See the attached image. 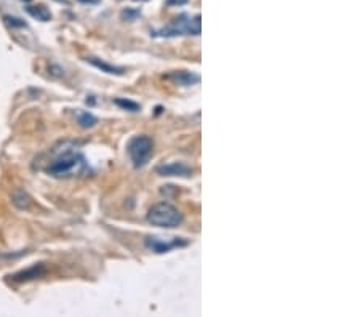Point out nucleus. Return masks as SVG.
I'll list each match as a JSON object with an SVG mask.
<instances>
[{
  "label": "nucleus",
  "instance_id": "9d476101",
  "mask_svg": "<svg viewBox=\"0 0 360 317\" xmlns=\"http://www.w3.org/2000/svg\"><path fill=\"white\" fill-rule=\"evenodd\" d=\"M26 11L29 13V15H31L34 20H37V21L45 23V21H50V20H51V13H50V10H48L45 5L27 7V8H26Z\"/></svg>",
  "mask_w": 360,
  "mask_h": 317
},
{
  "label": "nucleus",
  "instance_id": "6e6552de",
  "mask_svg": "<svg viewBox=\"0 0 360 317\" xmlns=\"http://www.w3.org/2000/svg\"><path fill=\"white\" fill-rule=\"evenodd\" d=\"M168 79H172L175 84L178 85H183V87H189V85H196L200 82V76L199 74H194L189 71H176L172 72L168 76Z\"/></svg>",
  "mask_w": 360,
  "mask_h": 317
},
{
  "label": "nucleus",
  "instance_id": "a211bd4d",
  "mask_svg": "<svg viewBox=\"0 0 360 317\" xmlns=\"http://www.w3.org/2000/svg\"><path fill=\"white\" fill-rule=\"evenodd\" d=\"M136 2H138V0H136ZM140 2H147V0H140Z\"/></svg>",
  "mask_w": 360,
  "mask_h": 317
},
{
  "label": "nucleus",
  "instance_id": "f8f14e48",
  "mask_svg": "<svg viewBox=\"0 0 360 317\" xmlns=\"http://www.w3.org/2000/svg\"><path fill=\"white\" fill-rule=\"evenodd\" d=\"M75 119H77V122L80 123V127H84V128H88V127H93L96 122V117L91 114V113H88V111H82V109H77L75 111Z\"/></svg>",
  "mask_w": 360,
  "mask_h": 317
},
{
  "label": "nucleus",
  "instance_id": "2eb2a0df",
  "mask_svg": "<svg viewBox=\"0 0 360 317\" xmlns=\"http://www.w3.org/2000/svg\"><path fill=\"white\" fill-rule=\"evenodd\" d=\"M4 21H5L8 26H11V27H26V26H27L23 20L15 18V16H4Z\"/></svg>",
  "mask_w": 360,
  "mask_h": 317
},
{
  "label": "nucleus",
  "instance_id": "dca6fc26",
  "mask_svg": "<svg viewBox=\"0 0 360 317\" xmlns=\"http://www.w3.org/2000/svg\"><path fill=\"white\" fill-rule=\"evenodd\" d=\"M187 0H167V5H184Z\"/></svg>",
  "mask_w": 360,
  "mask_h": 317
},
{
  "label": "nucleus",
  "instance_id": "0eeeda50",
  "mask_svg": "<svg viewBox=\"0 0 360 317\" xmlns=\"http://www.w3.org/2000/svg\"><path fill=\"white\" fill-rule=\"evenodd\" d=\"M45 272H47V268L42 263H39V265L31 266L29 269H24V271H20L16 274H13L11 275V281H15V282H27V281L42 277Z\"/></svg>",
  "mask_w": 360,
  "mask_h": 317
},
{
  "label": "nucleus",
  "instance_id": "39448f33",
  "mask_svg": "<svg viewBox=\"0 0 360 317\" xmlns=\"http://www.w3.org/2000/svg\"><path fill=\"white\" fill-rule=\"evenodd\" d=\"M144 245H146V249L152 250L154 253H167V252L176 249V247H184V245H187V240L179 239V237H175V239H172V240H162L160 237L149 236V237H146Z\"/></svg>",
  "mask_w": 360,
  "mask_h": 317
},
{
  "label": "nucleus",
  "instance_id": "20e7f679",
  "mask_svg": "<svg viewBox=\"0 0 360 317\" xmlns=\"http://www.w3.org/2000/svg\"><path fill=\"white\" fill-rule=\"evenodd\" d=\"M152 151H154V141L147 135L133 136L127 144V153L136 169L147 163V160L152 156Z\"/></svg>",
  "mask_w": 360,
  "mask_h": 317
},
{
  "label": "nucleus",
  "instance_id": "f3484780",
  "mask_svg": "<svg viewBox=\"0 0 360 317\" xmlns=\"http://www.w3.org/2000/svg\"><path fill=\"white\" fill-rule=\"evenodd\" d=\"M79 2L84 5H96V4H100L101 0H79Z\"/></svg>",
  "mask_w": 360,
  "mask_h": 317
},
{
  "label": "nucleus",
  "instance_id": "4468645a",
  "mask_svg": "<svg viewBox=\"0 0 360 317\" xmlns=\"http://www.w3.org/2000/svg\"><path fill=\"white\" fill-rule=\"evenodd\" d=\"M141 16V11L136 8H125L122 11V20L123 21H135L136 18Z\"/></svg>",
  "mask_w": 360,
  "mask_h": 317
},
{
  "label": "nucleus",
  "instance_id": "7ed1b4c3",
  "mask_svg": "<svg viewBox=\"0 0 360 317\" xmlns=\"http://www.w3.org/2000/svg\"><path fill=\"white\" fill-rule=\"evenodd\" d=\"M200 31H202L200 15H194V16L179 15L176 20L172 21L168 27H163L160 31L152 32V35H156V37H176V35H184V34L200 35Z\"/></svg>",
  "mask_w": 360,
  "mask_h": 317
},
{
  "label": "nucleus",
  "instance_id": "1a4fd4ad",
  "mask_svg": "<svg viewBox=\"0 0 360 317\" xmlns=\"http://www.w3.org/2000/svg\"><path fill=\"white\" fill-rule=\"evenodd\" d=\"M85 61L91 66H94L96 69H100L101 72H106V74H114V76H123L125 74V69L123 67H119V66H114V64H109L100 58H94V57H88L85 58Z\"/></svg>",
  "mask_w": 360,
  "mask_h": 317
},
{
  "label": "nucleus",
  "instance_id": "f257e3e1",
  "mask_svg": "<svg viewBox=\"0 0 360 317\" xmlns=\"http://www.w3.org/2000/svg\"><path fill=\"white\" fill-rule=\"evenodd\" d=\"M84 170H87V160L84 154L79 153L77 147L69 143H64L63 149L54 151V157L47 167V173L56 178L71 176L74 173H82Z\"/></svg>",
  "mask_w": 360,
  "mask_h": 317
},
{
  "label": "nucleus",
  "instance_id": "9b49d317",
  "mask_svg": "<svg viewBox=\"0 0 360 317\" xmlns=\"http://www.w3.org/2000/svg\"><path fill=\"white\" fill-rule=\"evenodd\" d=\"M11 200H13V205H15L16 209H20V210H27V209H29V207H31V203H32L31 197L27 196L24 191H16V192H13Z\"/></svg>",
  "mask_w": 360,
  "mask_h": 317
},
{
  "label": "nucleus",
  "instance_id": "ddd939ff",
  "mask_svg": "<svg viewBox=\"0 0 360 317\" xmlns=\"http://www.w3.org/2000/svg\"><path fill=\"white\" fill-rule=\"evenodd\" d=\"M114 104H117L119 107H122L123 111H130V113H136V111H140V109H141L140 104L131 101V100H127V98H116Z\"/></svg>",
  "mask_w": 360,
  "mask_h": 317
},
{
  "label": "nucleus",
  "instance_id": "423d86ee",
  "mask_svg": "<svg viewBox=\"0 0 360 317\" xmlns=\"http://www.w3.org/2000/svg\"><path fill=\"white\" fill-rule=\"evenodd\" d=\"M160 176H191L192 169L183 162H172L167 165H160L156 169Z\"/></svg>",
  "mask_w": 360,
  "mask_h": 317
},
{
  "label": "nucleus",
  "instance_id": "f03ea898",
  "mask_svg": "<svg viewBox=\"0 0 360 317\" xmlns=\"http://www.w3.org/2000/svg\"><path fill=\"white\" fill-rule=\"evenodd\" d=\"M147 223H150L152 226H159V228H178L183 223V213L179 212L176 207H173L168 202H160L156 203L152 209L147 212L146 215Z\"/></svg>",
  "mask_w": 360,
  "mask_h": 317
}]
</instances>
